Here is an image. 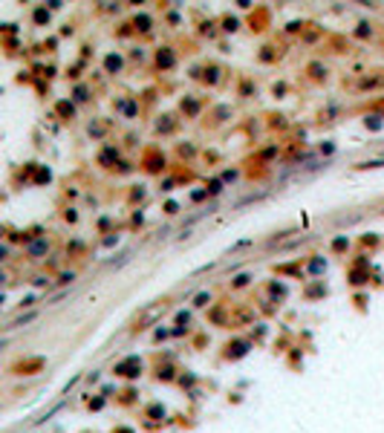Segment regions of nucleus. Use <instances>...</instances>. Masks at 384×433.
Segmentation results:
<instances>
[{
  "instance_id": "nucleus-1",
  "label": "nucleus",
  "mask_w": 384,
  "mask_h": 433,
  "mask_svg": "<svg viewBox=\"0 0 384 433\" xmlns=\"http://www.w3.org/2000/svg\"><path fill=\"white\" fill-rule=\"evenodd\" d=\"M43 248H49V243H35V246L29 248V254H41Z\"/></svg>"
}]
</instances>
